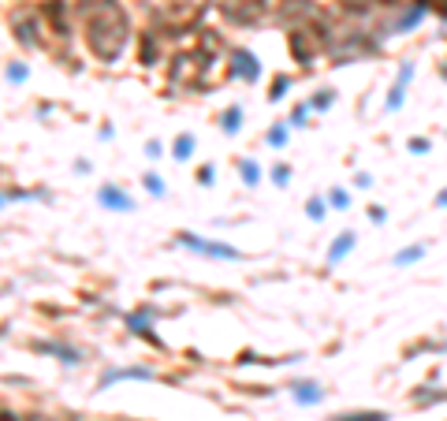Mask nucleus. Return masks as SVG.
<instances>
[{
	"label": "nucleus",
	"instance_id": "obj_1",
	"mask_svg": "<svg viewBox=\"0 0 447 421\" xmlns=\"http://www.w3.org/2000/svg\"><path fill=\"white\" fill-rule=\"evenodd\" d=\"M82 15H86V41H90L93 56L105 63L119 60V52L127 49V38H130V23H127V12L119 8V0H97Z\"/></svg>",
	"mask_w": 447,
	"mask_h": 421
},
{
	"label": "nucleus",
	"instance_id": "obj_2",
	"mask_svg": "<svg viewBox=\"0 0 447 421\" xmlns=\"http://www.w3.org/2000/svg\"><path fill=\"white\" fill-rule=\"evenodd\" d=\"M268 12V0H220V15L227 19V23H257L261 15Z\"/></svg>",
	"mask_w": 447,
	"mask_h": 421
},
{
	"label": "nucleus",
	"instance_id": "obj_3",
	"mask_svg": "<svg viewBox=\"0 0 447 421\" xmlns=\"http://www.w3.org/2000/svg\"><path fill=\"white\" fill-rule=\"evenodd\" d=\"M179 243L187 246V250H194V254H205V257H227V261H235V257H238L235 246H224V243L202 239V235H190V231H179Z\"/></svg>",
	"mask_w": 447,
	"mask_h": 421
},
{
	"label": "nucleus",
	"instance_id": "obj_4",
	"mask_svg": "<svg viewBox=\"0 0 447 421\" xmlns=\"http://www.w3.org/2000/svg\"><path fill=\"white\" fill-rule=\"evenodd\" d=\"M227 75H235V79L254 82L257 75H261V60H257L250 49H235V52H232V68H227Z\"/></svg>",
	"mask_w": 447,
	"mask_h": 421
},
{
	"label": "nucleus",
	"instance_id": "obj_5",
	"mask_svg": "<svg viewBox=\"0 0 447 421\" xmlns=\"http://www.w3.org/2000/svg\"><path fill=\"white\" fill-rule=\"evenodd\" d=\"M287 45H291V56L298 63H310L313 56H317L321 41H313V30H294V34L287 38Z\"/></svg>",
	"mask_w": 447,
	"mask_h": 421
},
{
	"label": "nucleus",
	"instance_id": "obj_6",
	"mask_svg": "<svg viewBox=\"0 0 447 421\" xmlns=\"http://www.w3.org/2000/svg\"><path fill=\"white\" fill-rule=\"evenodd\" d=\"M97 201H101L105 209H116V213H130V209H135V198L123 194L119 187H112V183H105V187L97 190Z\"/></svg>",
	"mask_w": 447,
	"mask_h": 421
},
{
	"label": "nucleus",
	"instance_id": "obj_7",
	"mask_svg": "<svg viewBox=\"0 0 447 421\" xmlns=\"http://www.w3.org/2000/svg\"><path fill=\"white\" fill-rule=\"evenodd\" d=\"M12 26H15V34H19V41H23V45H38V19L30 15V12L15 15Z\"/></svg>",
	"mask_w": 447,
	"mask_h": 421
},
{
	"label": "nucleus",
	"instance_id": "obj_8",
	"mask_svg": "<svg viewBox=\"0 0 447 421\" xmlns=\"http://www.w3.org/2000/svg\"><path fill=\"white\" fill-rule=\"evenodd\" d=\"M41 12H45V19L52 23V30H56L60 38H68V19H63V15H68V4H63V0H49Z\"/></svg>",
	"mask_w": 447,
	"mask_h": 421
},
{
	"label": "nucleus",
	"instance_id": "obj_9",
	"mask_svg": "<svg viewBox=\"0 0 447 421\" xmlns=\"http://www.w3.org/2000/svg\"><path fill=\"white\" fill-rule=\"evenodd\" d=\"M149 317H153V309H138V313H130V317H127V325L135 328L138 336H146L149 343H157V336L149 332Z\"/></svg>",
	"mask_w": 447,
	"mask_h": 421
},
{
	"label": "nucleus",
	"instance_id": "obj_10",
	"mask_svg": "<svg viewBox=\"0 0 447 421\" xmlns=\"http://www.w3.org/2000/svg\"><path fill=\"white\" fill-rule=\"evenodd\" d=\"M421 15H425V8L414 0V4L407 8V15H399V23H395V30H410V26H418L421 23Z\"/></svg>",
	"mask_w": 447,
	"mask_h": 421
},
{
	"label": "nucleus",
	"instance_id": "obj_11",
	"mask_svg": "<svg viewBox=\"0 0 447 421\" xmlns=\"http://www.w3.org/2000/svg\"><path fill=\"white\" fill-rule=\"evenodd\" d=\"M332 421H388L384 410H358V414H335Z\"/></svg>",
	"mask_w": 447,
	"mask_h": 421
},
{
	"label": "nucleus",
	"instance_id": "obj_12",
	"mask_svg": "<svg viewBox=\"0 0 447 421\" xmlns=\"http://www.w3.org/2000/svg\"><path fill=\"white\" fill-rule=\"evenodd\" d=\"M351 246H354V235H351V231H343L340 239L332 243V250H328V261H340L343 254H351Z\"/></svg>",
	"mask_w": 447,
	"mask_h": 421
},
{
	"label": "nucleus",
	"instance_id": "obj_13",
	"mask_svg": "<svg viewBox=\"0 0 447 421\" xmlns=\"http://www.w3.org/2000/svg\"><path fill=\"white\" fill-rule=\"evenodd\" d=\"M38 351H49V354H60L68 365L79 362V351H68V347H60V343H38Z\"/></svg>",
	"mask_w": 447,
	"mask_h": 421
},
{
	"label": "nucleus",
	"instance_id": "obj_14",
	"mask_svg": "<svg viewBox=\"0 0 447 421\" xmlns=\"http://www.w3.org/2000/svg\"><path fill=\"white\" fill-rule=\"evenodd\" d=\"M421 257H425V246H410V250H399L391 261L395 265H414V261H421Z\"/></svg>",
	"mask_w": 447,
	"mask_h": 421
},
{
	"label": "nucleus",
	"instance_id": "obj_15",
	"mask_svg": "<svg viewBox=\"0 0 447 421\" xmlns=\"http://www.w3.org/2000/svg\"><path fill=\"white\" fill-rule=\"evenodd\" d=\"M238 120H243V109H238V105H232V109L224 112V120H220V127H224L227 135H235V131H238Z\"/></svg>",
	"mask_w": 447,
	"mask_h": 421
},
{
	"label": "nucleus",
	"instance_id": "obj_16",
	"mask_svg": "<svg viewBox=\"0 0 447 421\" xmlns=\"http://www.w3.org/2000/svg\"><path fill=\"white\" fill-rule=\"evenodd\" d=\"M294 399H298V403H317L321 388L317 384H298V388H294Z\"/></svg>",
	"mask_w": 447,
	"mask_h": 421
},
{
	"label": "nucleus",
	"instance_id": "obj_17",
	"mask_svg": "<svg viewBox=\"0 0 447 421\" xmlns=\"http://www.w3.org/2000/svg\"><path fill=\"white\" fill-rule=\"evenodd\" d=\"M123 376H138V381H146L149 369H116V373H108L101 384H112V381H123Z\"/></svg>",
	"mask_w": 447,
	"mask_h": 421
},
{
	"label": "nucleus",
	"instance_id": "obj_18",
	"mask_svg": "<svg viewBox=\"0 0 447 421\" xmlns=\"http://www.w3.org/2000/svg\"><path fill=\"white\" fill-rule=\"evenodd\" d=\"M190 149H194V135H179L176 138V160H187Z\"/></svg>",
	"mask_w": 447,
	"mask_h": 421
},
{
	"label": "nucleus",
	"instance_id": "obj_19",
	"mask_svg": "<svg viewBox=\"0 0 447 421\" xmlns=\"http://www.w3.org/2000/svg\"><path fill=\"white\" fill-rule=\"evenodd\" d=\"M287 90H291V79H287V75H276V82H272V93H268V101H280V97L287 93Z\"/></svg>",
	"mask_w": 447,
	"mask_h": 421
},
{
	"label": "nucleus",
	"instance_id": "obj_20",
	"mask_svg": "<svg viewBox=\"0 0 447 421\" xmlns=\"http://www.w3.org/2000/svg\"><path fill=\"white\" fill-rule=\"evenodd\" d=\"M238 171H243V179L250 183V187H254V183L261 179V168L254 164V160H243V164H238Z\"/></svg>",
	"mask_w": 447,
	"mask_h": 421
},
{
	"label": "nucleus",
	"instance_id": "obj_21",
	"mask_svg": "<svg viewBox=\"0 0 447 421\" xmlns=\"http://www.w3.org/2000/svg\"><path fill=\"white\" fill-rule=\"evenodd\" d=\"M402 97H407V82H395V90H391V97H388V112H395V109H399Z\"/></svg>",
	"mask_w": 447,
	"mask_h": 421
},
{
	"label": "nucleus",
	"instance_id": "obj_22",
	"mask_svg": "<svg viewBox=\"0 0 447 421\" xmlns=\"http://www.w3.org/2000/svg\"><path fill=\"white\" fill-rule=\"evenodd\" d=\"M418 4L425 8V12H436L440 19H447V0H418Z\"/></svg>",
	"mask_w": 447,
	"mask_h": 421
},
{
	"label": "nucleus",
	"instance_id": "obj_23",
	"mask_svg": "<svg viewBox=\"0 0 447 421\" xmlns=\"http://www.w3.org/2000/svg\"><path fill=\"white\" fill-rule=\"evenodd\" d=\"M332 101H335V90H321L317 101H310V109H328Z\"/></svg>",
	"mask_w": 447,
	"mask_h": 421
},
{
	"label": "nucleus",
	"instance_id": "obj_24",
	"mask_svg": "<svg viewBox=\"0 0 447 421\" xmlns=\"http://www.w3.org/2000/svg\"><path fill=\"white\" fill-rule=\"evenodd\" d=\"M26 68H23V63H12V68H8V79H12V82H26Z\"/></svg>",
	"mask_w": 447,
	"mask_h": 421
},
{
	"label": "nucleus",
	"instance_id": "obj_25",
	"mask_svg": "<svg viewBox=\"0 0 447 421\" xmlns=\"http://www.w3.org/2000/svg\"><path fill=\"white\" fill-rule=\"evenodd\" d=\"M272 179H276L280 187H287V179H291V168H287V164H276V168H272Z\"/></svg>",
	"mask_w": 447,
	"mask_h": 421
},
{
	"label": "nucleus",
	"instance_id": "obj_26",
	"mask_svg": "<svg viewBox=\"0 0 447 421\" xmlns=\"http://www.w3.org/2000/svg\"><path fill=\"white\" fill-rule=\"evenodd\" d=\"M306 213L313 220H324V201H317V198H310V205H306Z\"/></svg>",
	"mask_w": 447,
	"mask_h": 421
},
{
	"label": "nucleus",
	"instance_id": "obj_27",
	"mask_svg": "<svg viewBox=\"0 0 447 421\" xmlns=\"http://www.w3.org/2000/svg\"><path fill=\"white\" fill-rule=\"evenodd\" d=\"M268 142H272V146H283V142H287V131H283V127H272V131H268Z\"/></svg>",
	"mask_w": 447,
	"mask_h": 421
},
{
	"label": "nucleus",
	"instance_id": "obj_28",
	"mask_svg": "<svg viewBox=\"0 0 447 421\" xmlns=\"http://www.w3.org/2000/svg\"><path fill=\"white\" fill-rule=\"evenodd\" d=\"M328 201L335 205V209H347V201H351V198H347L343 190H332V194H328Z\"/></svg>",
	"mask_w": 447,
	"mask_h": 421
},
{
	"label": "nucleus",
	"instance_id": "obj_29",
	"mask_svg": "<svg viewBox=\"0 0 447 421\" xmlns=\"http://www.w3.org/2000/svg\"><path fill=\"white\" fill-rule=\"evenodd\" d=\"M146 190L149 194H165V183H160L157 176H146Z\"/></svg>",
	"mask_w": 447,
	"mask_h": 421
},
{
	"label": "nucleus",
	"instance_id": "obj_30",
	"mask_svg": "<svg viewBox=\"0 0 447 421\" xmlns=\"http://www.w3.org/2000/svg\"><path fill=\"white\" fill-rule=\"evenodd\" d=\"M410 149H414V153H425V149H429V142H425V138H410Z\"/></svg>",
	"mask_w": 447,
	"mask_h": 421
},
{
	"label": "nucleus",
	"instance_id": "obj_31",
	"mask_svg": "<svg viewBox=\"0 0 447 421\" xmlns=\"http://www.w3.org/2000/svg\"><path fill=\"white\" fill-rule=\"evenodd\" d=\"M369 220H373V224H384V209H377V205H373V209H369Z\"/></svg>",
	"mask_w": 447,
	"mask_h": 421
},
{
	"label": "nucleus",
	"instance_id": "obj_32",
	"mask_svg": "<svg viewBox=\"0 0 447 421\" xmlns=\"http://www.w3.org/2000/svg\"><path fill=\"white\" fill-rule=\"evenodd\" d=\"M198 179H202V183H213V164H205V168L198 171Z\"/></svg>",
	"mask_w": 447,
	"mask_h": 421
},
{
	"label": "nucleus",
	"instance_id": "obj_33",
	"mask_svg": "<svg viewBox=\"0 0 447 421\" xmlns=\"http://www.w3.org/2000/svg\"><path fill=\"white\" fill-rule=\"evenodd\" d=\"M146 157H160V142H146Z\"/></svg>",
	"mask_w": 447,
	"mask_h": 421
},
{
	"label": "nucleus",
	"instance_id": "obj_34",
	"mask_svg": "<svg viewBox=\"0 0 447 421\" xmlns=\"http://www.w3.org/2000/svg\"><path fill=\"white\" fill-rule=\"evenodd\" d=\"M8 198H23V194H19V190H8V194H0V205H4Z\"/></svg>",
	"mask_w": 447,
	"mask_h": 421
},
{
	"label": "nucleus",
	"instance_id": "obj_35",
	"mask_svg": "<svg viewBox=\"0 0 447 421\" xmlns=\"http://www.w3.org/2000/svg\"><path fill=\"white\" fill-rule=\"evenodd\" d=\"M436 205H440V209H447V190L440 194V198H436Z\"/></svg>",
	"mask_w": 447,
	"mask_h": 421
},
{
	"label": "nucleus",
	"instance_id": "obj_36",
	"mask_svg": "<svg viewBox=\"0 0 447 421\" xmlns=\"http://www.w3.org/2000/svg\"><path fill=\"white\" fill-rule=\"evenodd\" d=\"M23 421H49V418H23Z\"/></svg>",
	"mask_w": 447,
	"mask_h": 421
},
{
	"label": "nucleus",
	"instance_id": "obj_37",
	"mask_svg": "<svg viewBox=\"0 0 447 421\" xmlns=\"http://www.w3.org/2000/svg\"><path fill=\"white\" fill-rule=\"evenodd\" d=\"M373 4H377V0H373ZM384 4H395V0H384Z\"/></svg>",
	"mask_w": 447,
	"mask_h": 421
}]
</instances>
